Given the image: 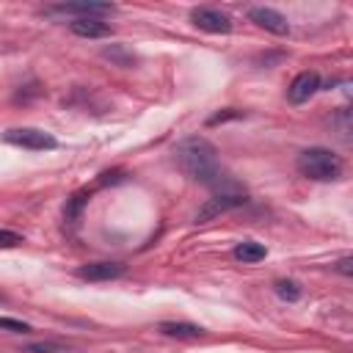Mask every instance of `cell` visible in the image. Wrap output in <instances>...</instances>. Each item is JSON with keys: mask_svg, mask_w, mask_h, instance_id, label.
Masks as SVG:
<instances>
[{"mask_svg": "<svg viewBox=\"0 0 353 353\" xmlns=\"http://www.w3.org/2000/svg\"><path fill=\"white\" fill-rule=\"evenodd\" d=\"M317 91H320V74H317V72H301V74H295V80L290 83L287 99H290L292 105H303V102H309Z\"/></svg>", "mask_w": 353, "mask_h": 353, "instance_id": "8", "label": "cell"}, {"mask_svg": "<svg viewBox=\"0 0 353 353\" xmlns=\"http://www.w3.org/2000/svg\"><path fill=\"white\" fill-rule=\"evenodd\" d=\"M336 270H339L342 276H350V273H353V256H342V259L336 262Z\"/></svg>", "mask_w": 353, "mask_h": 353, "instance_id": "19", "label": "cell"}, {"mask_svg": "<svg viewBox=\"0 0 353 353\" xmlns=\"http://www.w3.org/2000/svg\"><path fill=\"white\" fill-rule=\"evenodd\" d=\"M245 201H248L245 193H215V196L207 199V201L201 204V210L196 212V223H207L210 218H215V215H221V212H226V210L243 207Z\"/></svg>", "mask_w": 353, "mask_h": 353, "instance_id": "6", "label": "cell"}, {"mask_svg": "<svg viewBox=\"0 0 353 353\" xmlns=\"http://www.w3.org/2000/svg\"><path fill=\"white\" fill-rule=\"evenodd\" d=\"M295 168L301 176L306 179H314V182H331V179H339L342 176V157L334 154L331 149L325 146H309L298 154L295 160Z\"/></svg>", "mask_w": 353, "mask_h": 353, "instance_id": "2", "label": "cell"}, {"mask_svg": "<svg viewBox=\"0 0 353 353\" xmlns=\"http://www.w3.org/2000/svg\"><path fill=\"white\" fill-rule=\"evenodd\" d=\"M69 30H72L74 36H80V39H105V36L113 33L108 22L94 19V17H91V19H72V22H69Z\"/></svg>", "mask_w": 353, "mask_h": 353, "instance_id": "10", "label": "cell"}, {"mask_svg": "<svg viewBox=\"0 0 353 353\" xmlns=\"http://www.w3.org/2000/svg\"><path fill=\"white\" fill-rule=\"evenodd\" d=\"M3 141L11 146L28 149V152H50L58 146V141L47 130H39V127H11L3 132Z\"/></svg>", "mask_w": 353, "mask_h": 353, "instance_id": "3", "label": "cell"}, {"mask_svg": "<svg viewBox=\"0 0 353 353\" xmlns=\"http://www.w3.org/2000/svg\"><path fill=\"white\" fill-rule=\"evenodd\" d=\"M124 276V265L121 262H88L77 268V279L83 281H110Z\"/></svg>", "mask_w": 353, "mask_h": 353, "instance_id": "9", "label": "cell"}, {"mask_svg": "<svg viewBox=\"0 0 353 353\" xmlns=\"http://www.w3.org/2000/svg\"><path fill=\"white\" fill-rule=\"evenodd\" d=\"M273 290H276V295H279L281 301H290V303H295V301L301 298V287H298L295 281H290V279L276 281V284H273Z\"/></svg>", "mask_w": 353, "mask_h": 353, "instance_id": "14", "label": "cell"}, {"mask_svg": "<svg viewBox=\"0 0 353 353\" xmlns=\"http://www.w3.org/2000/svg\"><path fill=\"white\" fill-rule=\"evenodd\" d=\"M85 201H88V190H80V193H74L72 199H66V207H63V218H66L69 223H74V221L80 218V212H83Z\"/></svg>", "mask_w": 353, "mask_h": 353, "instance_id": "13", "label": "cell"}, {"mask_svg": "<svg viewBox=\"0 0 353 353\" xmlns=\"http://www.w3.org/2000/svg\"><path fill=\"white\" fill-rule=\"evenodd\" d=\"M105 58H113V61H119L121 66H130L132 63V55H124V50L116 44V47H108L105 50Z\"/></svg>", "mask_w": 353, "mask_h": 353, "instance_id": "18", "label": "cell"}, {"mask_svg": "<svg viewBox=\"0 0 353 353\" xmlns=\"http://www.w3.org/2000/svg\"><path fill=\"white\" fill-rule=\"evenodd\" d=\"M174 160H176V168L185 176H190V179L212 188L215 193H245L223 171L221 157H218V149L207 138H201V135H190V138L179 141L174 146Z\"/></svg>", "mask_w": 353, "mask_h": 353, "instance_id": "1", "label": "cell"}, {"mask_svg": "<svg viewBox=\"0 0 353 353\" xmlns=\"http://www.w3.org/2000/svg\"><path fill=\"white\" fill-rule=\"evenodd\" d=\"M248 19H251L254 25H259L262 30H268V33H276V36H287V33H290L287 17H284L281 11H276V8L254 6V8H248Z\"/></svg>", "mask_w": 353, "mask_h": 353, "instance_id": "7", "label": "cell"}, {"mask_svg": "<svg viewBox=\"0 0 353 353\" xmlns=\"http://www.w3.org/2000/svg\"><path fill=\"white\" fill-rule=\"evenodd\" d=\"M116 6L110 3H58V6H47L44 14L47 17H74V19H102L108 14H113Z\"/></svg>", "mask_w": 353, "mask_h": 353, "instance_id": "4", "label": "cell"}, {"mask_svg": "<svg viewBox=\"0 0 353 353\" xmlns=\"http://www.w3.org/2000/svg\"><path fill=\"white\" fill-rule=\"evenodd\" d=\"M234 259L237 262H245V265H254V262H259V259H265L268 256V248L262 245V243H256V240H243V243H237L234 245Z\"/></svg>", "mask_w": 353, "mask_h": 353, "instance_id": "11", "label": "cell"}, {"mask_svg": "<svg viewBox=\"0 0 353 353\" xmlns=\"http://www.w3.org/2000/svg\"><path fill=\"white\" fill-rule=\"evenodd\" d=\"M22 243V234L19 232H11V229H0V248H14Z\"/></svg>", "mask_w": 353, "mask_h": 353, "instance_id": "17", "label": "cell"}, {"mask_svg": "<svg viewBox=\"0 0 353 353\" xmlns=\"http://www.w3.org/2000/svg\"><path fill=\"white\" fill-rule=\"evenodd\" d=\"M0 328H3V331H11V334H25V331H30L28 323L14 320V317H0Z\"/></svg>", "mask_w": 353, "mask_h": 353, "instance_id": "15", "label": "cell"}, {"mask_svg": "<svg viewBox=\"0 0 353 353\" xmlns=\"http://www.w3.org/2000/svg\"><path fill=\"white\" fill-rule=\"evenodd\" d=\"M160 331L165 336H176V339H199L204 334V328L193 325V323H160Z\"/></svg>", "mask_w": 353, "mask_h": 353, "instance_id": "12", "label": "cell"}, {"mask_svg": "<svg viewBox=\"0 0 353 353\" xmlns=\"http://www.w3.org/2000/svg\"><path fill=\"white\" fill-rule=\"evenodd\" d=\"M25 350L28 353H63V347L55 342H30Z\"/></svg>", "mask_w": 353, "mask_h": 353, "instance_id": "16", "label": "cell"}, {"mask_svg": "<svg viewBox=\"0 0 353 353\" xmlns=\"http://www.w3.org/2000/svg\"><path fill=\"white\" fill-rule=\"evenodd\" d=\"M190 22H193L199 30H207V33H229V30H232V17L223 14L221 8L199 6V8L190 11Z\"/></svg>", "mask_w": 353, "mask_h": 353, "instance_id": "5", "label": "cell"}, {"mask_svg": "<svg viewBox=\"0 0 353 353\" xmlns=\"http://www.w3.org/2000/svg\"><path fill=\"white\" fill-rule=\"evenodd\" d=\"M0 303H3V295H0Z\"/></svg>", "mask_w": 353, "mask_h": 353, "instance_id": "20", "label": "cell"}]
</instances>
